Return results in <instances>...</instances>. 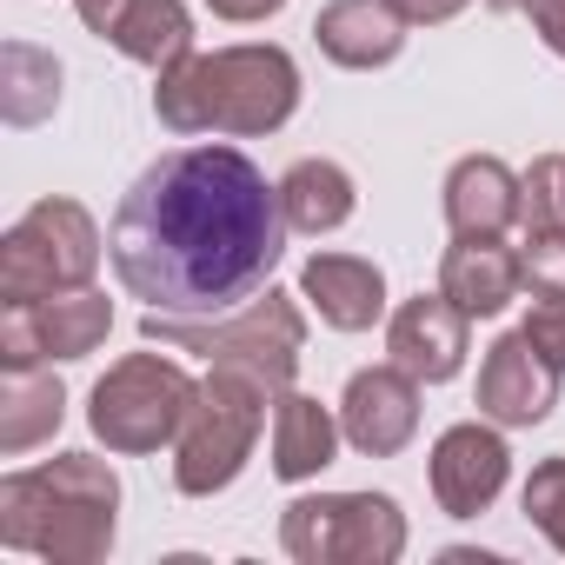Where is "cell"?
I'll use <instances>...</instances> for the list:
<instances>
[{"instance_id": "cell-16", "label": "cell", "mask_w": 565, "mask_h": 565, "mask_svg": "<svg viewBox=\"0 0 565 565\" xmlns=\"http://www.w3.org/2000/svg\"><path fill=\"white\" fill-rule=\"evenodd\" d=\"M300 300L333 333H366L386 320V273L360 253H313L300 266Z\"/></svg>"}, {"instance_id": "cell-9", "label": "cell", "mask_w": 565, "mask_h": 565, "mask_svg": "<svg viewBox=\"0 0 565 565\" xmlns=\"http://www.w3.org/2000/svg\"><path fill=\"white\" fill-rule=\"evenodd\" d=\"M107 333H114V300L100 287L21 300V307H0V366L28 373V366H54V360H87L107 347Z\"/></svg>"}, {"instance_id": "cell-15", "label": "cell", "mask_w": 565, "mask_h": 565, "mask_svg": "<svg viewBox=\"0 0 565 565\" xmlns=\"http://www.w3.org/2000/svg\"><path fill=\"white\" fill-rule=\"evenodd\" d=\"M446 226L452 239H505L525 220V173H512L492 153H466L446 173Z\"/></svg>"}, {"instance_id": "cell-12", "label": "cell", "mask_w": 565, "mask_h": 565, "mask_svg": "<svg viewBox=\"0 0 565 565\" xmlns=\"http://www.w3.org/2000/svg\"><path fill=\"white\" fill-rule=\"evenodd\" d=\"M74 14L87 34H100L107 47H120L127 61L167 74L173 61L193 54V14L186 0H74Z\"/></svg>"}, {"instance_id": "cell-21", "label": "cell", "mask_w": 565, "mask_h": 565, "mask_svg": "<svg viewBox=\"0 0 565 565\" xmlns=\"http://www.w3.org/2000/svg\"><path fill=\"white\" fill-rule=\"evenodd\" d=\"M61 419H67V386L54 373H41V366L8 373V386H0V452L8 459L34 452L41 439L61 433Z\"/></svg>"}, {"instance_id": "cell-22", "label": "cell", "mask_w": 565, "mask_h": 565, "mask_svg": "<svg viewBox=\"0 0 565 565\" xmlns=\"http://www.w3.org/2000/svg\"><path fill=\"white\" fill-rule=\"evenodd\" d=\"M54 107H61V61L28 47V41H8L0 47V120L41 127Z\"/></svg>"}, {"instance_id": "cell-13", "label": "cell", "mask_w": 565, "mask_h": 565, "mask_svg": "<svg viewBox=\"0 0 565 565\" xmlns=\"http://www.w3.org/2000/svg\"><path fill=\"white\" fill-rule=\"evenodd\" d=\"M386 353L419 386H446L466 366V353H472V313H459L446 294H413L386 320Z\"/></svg>"}, {"instance_id": "cell-3", "label": "cell", "mask_w": 565, "mask_h": 565, "mask_svg": "<svg viewBox=\"0 0 565 565\" xmlns=\"http://www.w3.org/2000/svg\"><path fill=\"white\" fill-rule=\"evenodd\" d=\"M120 532V479L94 452H54L0 479V545L47 565H100Z\"/></svg>"}, {"instance_id": "cell-1", "label": "cell", "mask_w": 565, "mask_h": 565, "mask_svg": "<svg viewBox=\"0 0 565 565\" xmlns=\"http://www.w3.org/2000/svg\"><path fill=\"white\" fill-rule=\"evenodd\" d=\"M287 233L279 186L239 147H173L120 193L107 253L147 313L213 320L273 287Z\"/></svg>"}, {"instance_id": "cell-8", "label": "cell", "mask_w": 565, "mask_h": 565, "mask_svg": "<svg viewBox=\"0 0 565 565\" xmlns=\"http://www.w3.org/2000/svg\"><path fill=\"white\" fill-rule=\"evenodd\" d=\"M279 545L300 565H393L406 512L386 492H307L279 512Z\"/></svg>"}, {"instance_id": "cell-11", "label": "cell", "mask_w": 565, "mask_h": 565, "mask_svg": "<svg viewBox=\"0 0 565 565\" xmlns=\"http://www.w3.org/2000/svg\"><path fill=\"white\" fill-rule=\"evenodd\" d=\"M340 433L366 459H399L419 433V380L406 366H366L340 393Z\"/></svg>"}, {"instance_id": "cell-18", "label": "cell", "mask_w": 565, "mask_h": 565, "mask_svg": "<svg viewBox=\"0 0 565 565\" xmlns=\"http://www.w3.org/2000/svg\"><path fill=\"white\" fill-rule=\"evenodd\" d=\"M525 287V266L505 239H452L439 259V294L472 313V320H499Z\"/></svg>"}, {"instance_id": "cell-29", "label": "cell", "mask_w": 565, "mask_h": 565, "mask_svg": "<svg viewBox=\"0 0 565 565\" xmlns=\"http://www.w3.org/2000/svg\"><path fill=\"white\" fill-rule=\"evenodd\" d=\"M206 8H213L220 21H233V28H253V21H273L287 0H206Z\"/></svg>"}, {"instance_id": "cell-2", "label": "cell", "mask_w": 565, "mask_h": 565, "mask_svg": "<svg viewBox=\"0 0 565 565\" xmlns=\"http://www.w3.org/2000/svg\"><path fill=\"white\" fill-rule=\"evenodd\" d=\"M300 107V67L287 47L273 41H246V47H213V54H186L153 81V114L167 134H233V140H259L279 134Z\"/></svg>"}, {"instance_id": "cell-20", "label": "cell", "mask_w": 565, "mask_h": 565, "mask_svg": "<svg viewBox=\"0 0 565 565\" xmlns=\"http://www.w3.org/2000/svg\"><path fill=\"white\" fill-rule=\"evenodd\" d=\"M360 206V186L340 160H300L287 167V180H279V213H287L294 233L320 239V233H340Z\"/></svg>"}, {"instance_id": "cell-23", "label": "cell", "mask_w": 565, "mask_h": 565, "mask_svg": "<svg viewBox=\"0 0 565 565\" xmlns=\"http://www.w3.org/2000/svg\"><path fill=\"white\" fill-rule=\"evenodd\" d=\"M519 266H525L532 300H565V226H525Z\"/></svg>"}, {"instance_id": "cell-25", "label": "cell", "mask_w": 565, "mask_h": 565, "mask_svg": "<svg viewBox=\"0 0 565 565\" xmlns=\"http://www.w3.org/2000/svg\"><path fill=\"white\" fill-rule=\"evenodd\" d=\"M519 226H565V153H539L525 167V220Z\"/></svg>"}, {"instance_id": "cell-19", "label": "cell", "mask_w": 565, "mask_h": 565, "mask_svg": "<svg viewBox=\"0 0 565 565\" xmlns=\"http://www.w3.org/2000/svg\"><path fill=\"white\" fill-rule=\"evenodd\" d=\"M340 419L313 399V393H279L273 399V479H287V486H300V479H320L327 466H333V452H340Z\"/></svg>"}, {"instance_id": "cell-6", "label": "cell", "mask_w": 565, "mask_h": 565, "mask_svg": "<svg viewBox=\"0 0 565 565\" xmlns=\"http://www.w3.org/2000/svg\"><path fill=\"white\" fill-rule=\"evenodd\" d=\"M193 399H200V380L180 360H167V347L160 353H127L94 380L87 426L107 452L140 459V452H160V446L180 439Z\"/></svg>"}, {"instance_id": "cell-5", "label": "cell", "mask_w": 565, "mask_h": 565, "mask_svg": "<svg viewBox=\"0 0 565 565\" xmlns=\"http://www.w3.org/2000/svg\"><path fill=\"white\" fill-rule=\"evenodd\" d=\"M273 399H279V393H273L259 373H246V366H213V373L200 380V399H193L180 439H173V486H180L186 499L226 492V486L246 472Z\"/></svg>"}, {"instance_id": "cell-27", "label": "cell", "mask_w": 565, "mask_h": 565, "mask_svg": "<svg viewBox=\"0 0 565 565\" xmlns=\"http://www.w3.org/2000/svg\"><path fill=\"white\" fill-rule=\"evenodd\" d=\"M386 8L406 21V28H446V21H459L472 0H386Z\"/></svg>"}, {"instance_id": "cell-7", "label": "cell", "mask_w": 565, "mask_h": 565, "mask_svg": "<svg viewBox=\"0 0 565 565\" xmlns=\"http://www.w3.org/2000/svg\"><path fill=\"white\" fill-rule=\"evenodd\" d=\"M100 226L81 200L47 193L34 200L8 239H0V307H21V300H54L74 287H94V266H100Z\"/></svg>"}, {"instance_id": "cell-30", "label": "cell", "mask_w": 565, "mask_h": 565, "mask_svg": "<svg viewBox=\"0 0 565 565\" xmlns=\"http://www.w3.org/2000/svg\"><path fill=\"white\" fill-rule=\"evenodd\" d=\"M486 8H492V14H519V0H486Z\"/></svg>"}, {"instance_id": "cell-4", "label": "cell", "mask_w": 565, "mask_h": 565, "mask_svg": "<svg viewBox=\"0 0 565 565\" xmlns=\"http://www.w3.org/2000/svg\"><path fill=\"white\" fill-rule=\"evenodd\" d=\"M140 333H147L153 347H167V353H200L206 366H246V373H259L273 393L294 386L300 353H307V313H300V294H287V287H259L246 307L213 313V320L147 313Z\"/></svg>"}, {"instance_id": "cell-24", "label": "cell", "mask_w": 565, "mask_h": 565, "mask_svg": "<svg viewBox=\"0 0 565 565\" xmlns=\"http://www.w3.org/2000/svg\"><path fill=\"white\" fill-rule=\"evenodd\" d=\"M525 519L565 552V452L532 466V479H525Z\"/></svg>"}, {"instance_id": "cell-26", "label": "cell", "mask_w": 565, "mask_h": 565, "mask_svg": "<svg viewBox=\"0 0 565 565\" xmlns=\"http://www.w3.org/2000/svg\"><path fill=\"white\" fill-rule=\"evenodd\" d=\"M525 340H532V353L545 360V366H558L565 373V300H539L532 313H525V327H519Z\"/></svg>"}, {"instance_id": "cell-28", "label": "cell", "mask_w": 565, "mask_h": 565, "mask_svg": "<svg viewBox=\"0 0 565 565\" xmlns=\"http://www.w3.org/2000/svg\"><path fill=\"white\" fill-rule=\"evenodd\" d=\"M519 14L532 21V34L565 61V0H519Z\"/></svg>"}, {"instance_id": "cell-10", "label": "cell", "mask_w": 565, "mask_h": 565, "mask_svg": "<svg viewBox=\"0 0 565 565\" xmlns=\"http://www.w3.org/2000/svg\"><path fill=\"white\" fill-rule=\"evenodd\" d=\"M426 479H433V499H439L446 519H479V512H492V499L505 492L512 452H505L499 426H486V413H479V419H459V426H446V433L433 439Z\"/></svg>"}, {"instance_id": "cell-17", "label": "cell", "mask_w": 565, "mask_h": 565, "mask_svg": "<svg viewBox=\"0 0 565 565\" xmlns=\"http://www.w3.org/2000/svg\"><path fill=\"white\" fill-rule=\"evenodd\" d=\"M313 41L333 67L347 74H373V67H393L399 47H406V21L386 8V0H327L313 14Z\"/></svg>"}, {"instance_id": "cell-14", "label": "cell", "mask_w": 565, "mask_h": 565, "mask_svg": "<svg viewBox=\"0 0 565 565\" xmlns=\"http://www.w3.org/2000/svg\"><path fill=\"white\" fill-rule=\"evenodd\" d=\"M558 380H565V373L545 366L525 333H505V340H492L486 360H479V393H472V406H479L492 426H539V419H552V406H558Z\"/></svg>"}]
</instances>
